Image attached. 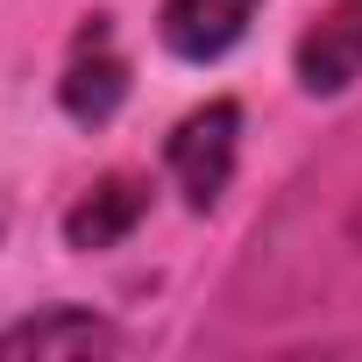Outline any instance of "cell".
<instances>
[{
	"instance_id": "obj_1",
	"label": "cell",
	"mask_w": 362,
	"mask_h": 362,
	"mask_svg": "<svg viewBox=\"0 0 362 362\" xmlns=\"http://www.w3.org/2000/svg\"><path fill=\"white\" fill-rule=\"evenodd\" d=\"M235 156H242V100L192 107L185 121L170 128V142H163V170H170V185L185 192L192 214L221 206L228 177H235Z\"/></svg>"
},
{
	"instance_id": "obj_2",
	"label": "cell",
	"mask_w": 362,
	"mask_h": 362,
	"mask_svg": "<svg viewBox=\"0 0 362 362\" xmlns=\"http://www.w3.org/2000/svg\"><path fill=\"white\" fill-rule=\"evenodd\" d=\"M128 334L100 320L93 305H50L0 334V362H86V355H121Z\"/></svg>"
},
{
	"instance_id": "obj_3",
	"label": "cell",
	"mask_w": 362,
	"mask_h": 362,
	"mask_svg": "<svg viewBox=\"0 0 362 362\" xmlns=\"http://www.w3.org/2000/svg\"><path fill=\"white\" fill-rule=\"evenodd\" d=\"M291 78L313 100H334L362 78V0H334L327 15H313L291 43Z\"/></svg>"
},
{
	"instance_id": "obj_4",
	"label": "cell",
	"mask_w": 362,
	"mask_h": 362,
	"mask_svg": "<svg viewBox=\"0 0 362 362\" xmlns=\"http://www.w3.org/2000/svg\"><path fill=\"white\" fill-rule=\"evenodd\" d=\"M128 100V57L107 43V15H93L71 43V64L57 78V107L78 121V128H107Z\"/></svg>"
},
{
	"instance_id": "obj_5",
	"label": "cell",
	"mask_w": 362,
	"mask_h": 362,
	"mask_svg": "<svg viewBox=\"0 0 362 362\" xmlns=\"http://www.w3.org/2000/svg\"><path fill=\"white\" fill-rule=\"evenodd\" d=\"M263 0H163V15H156V43L177 57V64H221L249 22H256Z\"/></svg>"
},
{
	"instance_id": "obj_6",
	"label": "cell",
	"mask_w": 362,
	"mask_h": 362,
	"mask_svg": "<svg viewBox=\"0 0 362 362\" xmlns=\"http://www.w3.org/2000/svg\"><path fill=\"white\" fill-rule=\"evenodd\" d=\"M142 214H149V177L114 170V177H100L93 192H78V199L64 206V242H71L78 256L121 249V242L142 228Z\"/></svg>"
}]
</instances>
